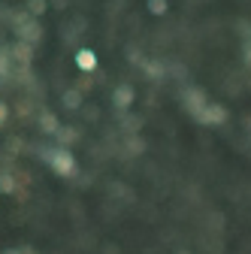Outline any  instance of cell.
Listing matches in <instances>:
<instances>
[{"label":"cell","mask_w":251,"mask_h":254,"mask_svg":"<svg viewBox=\"0 0 251 254\" xmlns=\"http://www.w3.org/2000/svg\"><path fill=\"white\" fill-rule=\"evenodd\" d=\"M43 154V161L58 173V176H64V179H70L73 173H76V157H73V151L70 148H43L40 151Z\"/></svg>","instance_id":"6da1fadb"},{"label":"cell","mask_w":251,"mask_h":254,"mask_svg":"<svg viewBox=\"0 0 251 254\" xmlns=\"http://www.w3.org/2000/svg\"><path fill=\"white\" fill-rule=\"evenodd\" d=\"M185 106H188V112H191V115H203L206 109H209V100L203 97V91H197V88H188L185 91Z\"/></svg>","instance_id":"7a4b0ae2"},{"label":"cell","mask_w":251,"mask_h":254,"mask_svg":"<svg viewBox=\"0 0 251 254\" xmlns=\"http://www.w3.org/2000/svg\"><path fill=\"white\" fill-rule=\"evenodd\" d=\"M40 37H43V27H40V21L37 18H30V21H24L21 27H18V40H24V43H40Z\"/></svg>","instance_id":"3957f363"},{"label":"cell","mask_w":251,"mask_h":254,"mask_svg":"<svg viewBox=\"0 0 251 254\" xmlns=\"http://www.w3.org/2000/svg\"><path fill=\"white\" fill-rule=\"evenodd\" d=\"M133 100H136V91H133L130 85H118L115 94H112V103H115L118 109H130Z\"/></svg>","instance_id":"277c9868"},{"label":"cell","mask_w":251,"mask_h":254,"mask_svg":"<svg viewBox=\"0 0 251 254\" xmlns=\"http://www.w3.org/2000/svg\"><path fill=\"white\" fill-rule=\"evenodd\" d=\"M200 121H203V124H224V121H227V109H224L221 103H209V109L200 115Z\"/></svg>","instance_id":"5b68a950"},{"label":"cell","mask_w":251,"mask_h":254,"mask_svg":"<svg viewBox=\"0 0 251 254\" xmlns=\"http://www.w3.org/2000/svg\"><path fill=\"white\" fill-rule=\"evenodd\" d=\"M76 67H79L82 73L97 70V55H94L91 49H79V52H76Z\"/></svg>","instance_id":"8992f818"},{"label":"cell","mask_w":251,"mask_h":254,"mask_svg":"<svg viewBox=\"0 0 251 254\" xmlns=\"http://www.w3.org/2000/svg\"><path fill=\"white\" fill-rule=\"evenodd\" d=\"M40 130L43 133H52V136L61 133V124H58V115L55 112H40Z\"/></svg>","instance_id":"52a82bcc"},{"label":"cell","mask_w":251,"mask_h":254,"mask_svg":"<svg viewBox=\"0 0 251 254\" xmlns=\"http://www.w3.org/2000/svg\"><path fill=\"white\" fill-rule=\"evenodd\" d=\"M9 49H12V61H18V64H30V55H34V46H30V43L18 40V43L9 46Z\"/></svg>","instance_id":"ba28073f"},{"label":"cell","mask_w":251,"mask_h":254,"mask_svg":"<svg viewBox=\"0 0 251 254\" xmlns=\"http://www.w3.org/2000/svg\"><path fill=\"white\" fill-rule=\"evenodd\" d=\"M58 139H61V148H70V145L79 139V130H76V127H61Z\"/></svg>","instance_id":"9c48e42d"},{"label":"cell","mask_w":251,"mask_h":254,"mask_svg":"<svg viewBox=\"0 0 251 254\" xmlns=\"http://www.w3.org/2000/svg\"><path fill=\"white\" fill-rule=\"evenodd\" d=\"M9 67H12V49L0 46V76H9Z\"/></svg>","instance_id":"30bf717a"},{"label":"cell","mask_w":251,"mask_h":254,"mask_svg":"<svg viewBox=\"0 0 251 254\" xmlns=\"http://www.w3.org/2000/svg\"><path fill=\"white\" fill-rule=\"evenodd\" d=\"M64 106H67V109H79V106H82V91H79V88L64 91Z\"/></svg>","instance_id":"8fae6325"},{"label":"cell","mask_w":251,"mask_h":254,"mask_svg":"<svg viewBox=\"0 0 251 254\" xmlns=\"http://www.w3.org/2000/svg\"><path fill=\"white\" fill-rule=\"evenodd\" d=\"M49 9V0H27V15L30 18H40Z\"/></svg>","instance_id":"7c38bea8"},{"label":"cell","mask_w":251,"mask_h":254,"mask_svg":"<svg viewBox=\"0 0 251 254\" xmlns=\"http://www.w3.org/2000/svg\"><path fill=\"white\" fill-rule=\"evenodd\" d=\"M0 194H15V176L0 173Z\"/></svg>","instance_id":"4fadbf2b"},{"label":"cell","mask_w":251,"mask_h":254,"mask_svg":"<svg viewBox=\"0 0 251 254\" xmlns=\"http://www.w3.org/2000/svg\"><path fill=\"white\" fill-rule=\"evenodd\" d=\"M148 9H151L154 15H164V12H167V0H148Z\"/></svg>","instance_id":"5bb4252c"},{"label":"cell","mask_w":251,"mask_h":254,"mask_svg":"<svg viewBox=\"0 0 251 254\" xmlns=\"http://www.w3.org/2000/svg\"><path fill=\"white\" fill-rule=\"evenodd\" d=\"M6 115H9V109H6V103H0V124L6 121Z\"/></svg>","instance_id":"9a60e30c"},{"label":"cell","mask_w":251,"mask_h":254,"mask_svg":"<svg viewBox=\"0 0 251 254\" xmlns=\"http://www.w3.org/2000/svg\"><path fill=\"white\" fill-rule=\"evenodd\" d=\"M3 254H34V251H30V248H18V251H15V248H9V251H3Z\"/></svg>","instance_id":"2e32d148"},{"label":"cell","mask_w":251,"mask_h":254,"mask_svg":"<svg viewBox=\"0 0 251 254\" xmlns=\"http://www.w3.org/2000/svg\"><path fill=\"white\" fill-rule=\"evenodd\" d=\"M245 64H248V67H251V43L245 46Z\"/></svg>","instance_id":"e0dca14e"}]
</instances>
